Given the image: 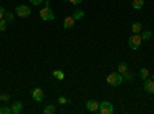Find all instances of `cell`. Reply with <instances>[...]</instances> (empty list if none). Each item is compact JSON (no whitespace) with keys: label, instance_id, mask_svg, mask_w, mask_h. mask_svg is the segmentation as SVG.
<instances>
[{"label":"cell","instance_id":"25","mask_svg":"<svg viewBox=\"0 0 154 114\" xmlns=\"http://www.w3.org/2000/svg\"><path fill=\"white\" fill-rule=\"evenodd\" d=\"M29 2H31L32 5H42V3L45 2V0H29Z\"/></svg>","mask_w":154,"mask_h":114},{"label":"cell","instance_id":"10","mask_svg":"<svg viewBox=\"0 0 154 114\" xmlns=\"http://www.w3.org/2000/svg\"><path fill=\"white\" fill-rule=\"evenodd\" d=\"M22 111H23V103L22 102H14V103L11 105V112L12 114H19Z\"/></svg>","mask_w":154,"mask_h":114},{"label":"cell","instance_id":"5","mask_svg":"<svg viewBox=\"0 0 154 114\" xmlns=\"http://www.w3.org/2000/svg\"><path fill=\"white\" fill-rule=\"evenodd\" d=\"M99 112H102V114H112L114 112L112 103L108 102V100H103V102L100 103V106H99Z\"/></svg>","mask_w":154,"mask_h":114},{"label":"cell","instance_id":"26","mask_svg":"<svg viewBox=\"0 0 154 114\" xmlns=\"http://www.w3.org/2000/svg\"><path fill=\"white\" fill-rule=\"evenodd\" d=\"M68 2L72 5H79V3H82V0H68Z\"/></svg>","mask_w":154,"mask_h":114},{"label":"cell","instance_id":"27","mask_svg":"<svg viewBox=\"0 0 154 114\" xmlns=\"http://www.w3.org/2000/svg\"><path fill=\"white\" fill-rule=\"evenodd\" d=\"M3 16H5V11H3V8H2V5H0V20L3 19Z\"/></svg>","mask_w":154,"mask_h":114},{"label":"cell","instance_id":"8","mask_svg":"<svg viewBox=\"0 0 154 114\" xmlns=\"http://www.w3.org/2000/svg\"><path fill=\"white\" fill-rule=\"evenodd\" d=\"M99 106H100V103L96 102V100H88V102H86V109L91 111V112H97Z\"/></svg>","mask_w":154,"mask_h":114},{"label":"cell","instance_id":"15","mask_svg":"<svg viewBox=\"0 0 154 114\" xmlns=\"http://www.w3.org/2000/svg\"><path fill=\"white\" fill-rule=\"evenodd\" d=\"M117 71H119L120 74L126 72V71H128V65H126L125 62H120V63H119V66H117Z\"/></svg>","mask_w":154,"mask_h":114},{"label":"cell","instance_id":"2","mask_svg":"<svg viewBox=\"0 0 154 114\" xmlns=\"http://www.w3.org/2000/svg\"><path fill=\"white\" fill-rule=\"evenodd\" d=\"M106 82H108V85H111V86H119V85L123 82V74H120L119 71H117V72H111L108 77H106Z\"/></svg>","mask_w":154,"mask_h":114},{"label":"cell","instance_id":"19","mask_svg":"<svg viewBox=\"0 0 154 114\" xmlns=\"http://www.w3.org/2000/svg\"><path fill=\"white\" fill-rule=\"evenodd\" d=\"M6 19H2V20H0V32H3L5 29H6Z\"/></svg>","mask_w":154,"mask_h":114},{"label":"cell","instance_id":"23","mask_svg":"<svg viewBox=\"0 0 154 114\" xmlns=\"http://www.w3.org/2000/svg\"><path fill=\"white\" fill-rule=\"evenodd\" d=\"M0 100H2V102H8L9 96H8V94H0Z\"/></svg>","mask_w":154,"mask_h":114},{"label":"cell","instance_id":"18","mask_svg":"<svg viewBox=\"0 0 154 114\" xmlns=\"http://www.w3.org/2000/svg\"><path fill=\"white\" fill-rule=\"evenodd\" d=\"M142 34H140V37H142V40H148L151 39V31H140Z\"/></svg>","mask_w":154,"mask_h":114},{"label":"cell","instance_id":"24","mask_svg":"<svg viewBox=\"0 0 154 114\" xmlns=\"http://www.w3.org/2000/svg\"><path fill=\"white\" fill-rule=\"evenodd\" d=\"M66 102H68V100H66L65 97H63V96H60V97H59V103H60V105H65Z\"/></svg>","mask_w":154,"mask_h":114},{"label":"cell","instance_id":"12","mask_svg":"<svg viewBox=\"0 0 154 114\" xmlns=\"http://www.w3.org/2000/svg\"><path fill=\"white\" fill-rule=\"evenodd\" d=\"M53 75H54L57 80H63V79H65V74H63V71H60V69H54L53 71Z\"/></svg>","mask_w":154,"mask_h":114},{"label":"cell","instance_id":"4","mask_svg":"<svg viewBox=\"0 0 154 114\" xmlns=\"http://www.w3.org/2000/svg\"><path fill=\"white\" fill-rule=\"evenodd\" d=\"M140 43H142V37H140V34H133L130 39H128V45H130L131 49H139Z\"/></svg>","mask_w":154,"mask_h":114},{"label":"cell","instance_id":"13","mask_svg":"<svg viewBox=\"0 0 154 114\" xmlns=\"http://www.w3.org/2000/svg\"><path fill=\"white\" fill-rule=\"evenodd\" d=\"M83 16H85V11L83 9H77L74 14H72V17L75 19V20H80V19H83Z\"/></svg>","mask_w":154,"mask_h":114},{"label":"cell","instance_id":"21","mask_svg":"<svg viewBox=\"0 0 154 114\" xmlns=\"http://www.w3.org/2000/svg\"><path fill=\"white\" fill-rule=\"evenodd\" d=\"M123 79H126V80H133V74L131 72H123Z\"/></svg>","mask_w":154,"mask_h":114},{"label":"cell","instance_id":"22","mask_svg":"<svg viewBox=\"0 0 154 114\" xmlns=\"http://www.w3.org/2000/svg\"><path fill=\"white\" fill-rule=\"evenodd\" d=\"M5 16H6V22H12V20H14V16H12L11 12H5Z\"/></svg>","mask_w":154,"mask_h":114},{"label":"cell","instance_id":"6","mask_svg":"<svg viewBox=\"0 0 154 114\" xmlns=\"http://www.w3.org/2000/svg\"><path fill=\"white\" fill-rule=\"evenodd\" d=\"M31 96H32V99L35 100V102H43V99H45V93H43L42 88H35V90H32Z\"/></svg>","mask_w":154,"mask_h":114},{"label":"cell","instance_id":"16","mask_svg":"<svg viewBox=\"0 0 154 114\" xmlns=\"http://www.w3.org/2000/svg\"><path fill=\"white\" fill-rule=\"evenodd\" d=\"M133 8L134 9H142L143 8V0H133Z\"/></svg>","mask_w":154,"mask_h":114},{"label":"cell","instance_id":"28","mask_svg":"<svg viewBox=\"0 0 154 114\" xmlns=\"http://www.w3.org/2000/svg\"><path fill=\"white\" fill-rule=\"evenodd\" d=\"M152 80H154V74H152Z\"/></svg>","mask_w":154,"mask_h":114},{"label":"cell","instance_id":"17","mask_svg":"<svg viewBox=\"0 0 154 114\" xmlns=\"http://www.w3.org/2000/svg\"><path fill=\"white\" fill-rule=\"evenodd\" d=\"M139 74H140V79H143V80L149 77V71H148L146 68H142V69H140V72H139Z\"/></svg>","mask_w":154,"mask_h":114},{"label":"cell","instance_id":"14","mask_svg":"<svg viewBox=\"0 0 154 114\" xmlns=\"http://www.w3.org/2000/svg\"><path fill=\"white\" fill-rule=\"evenodd\" d=\"M53 112H56V106L54 105H46L43 108V114H53Z\"/></svg>","mask_w":154,"mask_h":114},{"label":"cell","instance_id":"20","mask_svg":"<svg viewBox=\"0 0 154 114\" xmlns=\"http://www.w3.org/2000/svg\"><path fill=\"white\" fill-rule=\"evenodd\" d=\"M0 114H12L11 112V106L8 108V106H2L0 108Z\"/></svg>","mask_w":154,"mask_h":114},{"label":"cell","instance_id":"7","mask_svg":"<svg viewBox=\"0 0 154 114\" xmlns=\"http://www.w3.org/2000/svg\"><path fill=\"white\" fill-rule=\"evenodd\" d=\"M143 88H145V91L149 93V94H154V80L152 79H145L143 80Z\"/></svg>","mask_w":154,"mask_h":114},{"label":"cell","instance_id":"3","mask_svg":"<svg viewBox=\"0 0 154 114\" xmlns=\"http://www.w3.org/2000/svg\"><path fill=\"white\" fill-rule=\"evenodd\" d=\"M16 14H17L19 17H22V19H26V17H29V14H31V8H29L28 5H19V6L16 8Z\"/></svg>","mask_w":154,"mask_h":114},{"label":"cell","instance_id":"9","mask_svg":"<svg viewBox=\"0 0 154 114\" xmlns=\"http://www.w3.org/2000/svg\"><path fill=\"white\" fill-rule=\"evenodd\" d=\"M74 23H75V19L72 16L65 17V20H63V28H65V29H71L74 26Z\"/></svg>","mask_w":154,"mask_h":114},{"label":"cell","instance_id":"11","mask_svg":"<svg viewBox=\"0 0 154 114\" xmlns=\"http://www.w3.org/2000/svg\"><path fill=\"white\" fill-rule=\"evenodd\" d=\"M131 31H133V34H140V31H142V25H140L139 22L133 23V26H131Z\"/></svg>","mask_w":154,"mask_h":114},{"label":"cell","instance_id":"1","mask_svg":"<svg viewBox=\"0 0 154 114\" xmlns=\"http://www.w3.org/2000/svg\"><path fill=\"white\" fill-rule=\"evenodd\" d=\"M40 19L45 20V22L54 20V12H53V8H51L49 2H45V6L40 9Z\"/></svg>","mask_w":154,"mask_h":114}]
</instances>
